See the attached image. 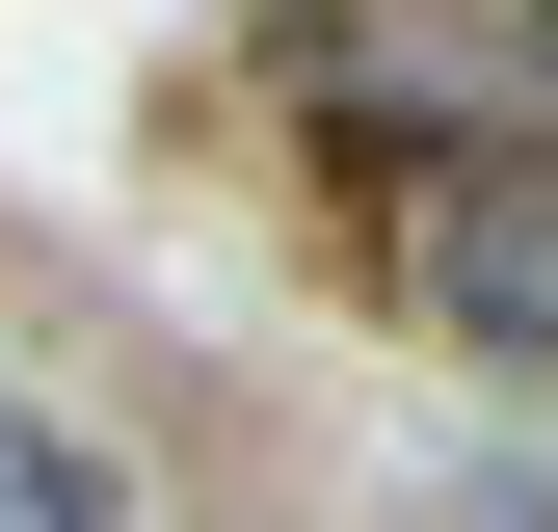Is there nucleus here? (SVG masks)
I'll return each mask as SVG.
<instances>
[{"label":"nucleus","mask_w":558,"mask_h":532,"mask_svg":"<svg viewBox=\"0 0 558 532\" xmlns=\"http://www.w3.org/2000/svg\"><path fill=\"white\" fill-rule=\"evenodd\" d=\"M426 293L478 319V347H558V186H452V214H426Z\"/></svg>","instance_id":"obj_1"},{"label":"nucleus","mask_w":558,"mask_h":532,"mask_svg":"<svg viewBox=\"0 0 558 532\" xmlns=\"http://www.w3.org/2000/svg\"><path fill=\"white\" fill-rule=\"evenodd\" d=\"M0 532H133V506L81 480V452H53V426H27V399H0Z\"/></svg>","instance_id":"obj_2"}]
</instances>
